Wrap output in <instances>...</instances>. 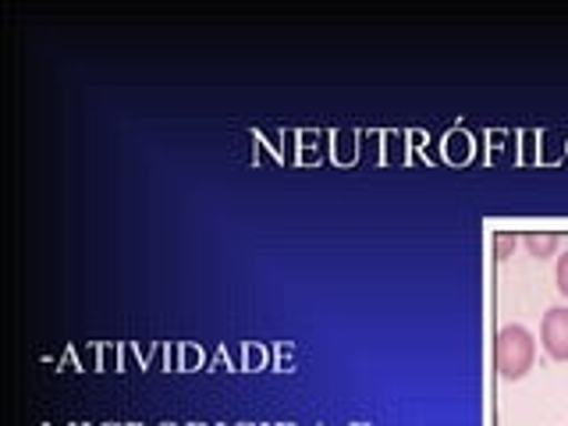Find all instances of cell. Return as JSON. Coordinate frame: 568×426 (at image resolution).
<instances>
[{"label": "cell", "instance_id": "cell-1", "mask_svg": "<svg viewBox=\"0 0 568 426\" xmlns=\"http://www.w3.org/2000/svg\"><path fill=\"white\" fill-rule=\"evenodd\" d=\"M537 363V342L523 324H508L494 337V366L505 381H523Z\"/></svg>", "mask_w": 568, "mask_h": 426}, {"label": "cell", "instance_id": "cell-2", "mask_svg": "<svg viewBox=\"0 0 568 426\" xmlns=\"http://www.w3.org/2000/svg\"><path fill=\"white\" fill-rule=\"evenodd\" d=\"M540 342H544V352L550 355V359L568 363V310L565 306H555V310L544 313Z\"/></svg>", "mask_w": 568, "mask_h": 426}, {"label": "cell", "instance_id": "cell-3", "mask_svg": "<svg viewBox=\"0 0 568 426\" xmlns=\"http://www.w3.org/2000/svg\"><path fill=\"white\" fill-rule=\"evenodd\" d=\"M558 235L555 231H529V235H523V245L529 248V256H537V260H547V256H555L558 253Z\"/></svg>", "mask_w": 568, "mask_h": 426}, {"label": "cell", "instance_id": "cell-4", "mask_svg": "<svg viewBox=\"0 0 568 426\" xmlns=\"http://www.w3.org/2000/svg\"><path fill=\"white\" fill-rule=\"evenodd\" d=\"M515 245H519V235H508V231H497L494 235V256L497 260H508L515 253Z\"/></svg>", "mask_w": 568, "mask_h": 426}, {"label": "cell", "instance_id": "cell-5", "mask_svg": "<svg viewBox=\"0 0 568 426\" xmlns=\"http://www.w3.org/2000/svg\"><path fill=\"white\" fill-rule=\"evenodd\" d=\"M555 281H558V292L568 298V253L558 256V271H555Z\"/></svg>", "mask_w": 568, "mask_h": 426}]
</instances>
